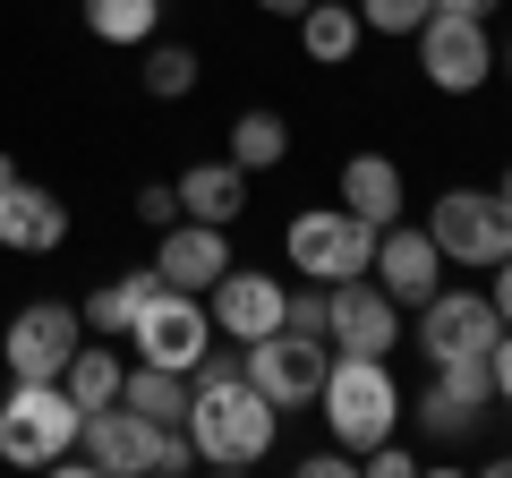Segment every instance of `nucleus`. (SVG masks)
Instances as JSON below:
<instances>
[{
	"mask_svg": "<svg viewBox=\"0 0 512 478\" xmlns=\"http://www.w3.org/2000/svg\"><path fill=\"white\" fill-rule=\"evenodd\" d=\"M0 248L9 257H60L69 248V205L52 188L18 180V163L0 154Z\"/></svg>",
	"mask_w": 512,
	"mask_h": 478,
	"instance_id": "4468645a",
	"label": "nucleus"
},
{
	"mask_svg": "<svg viewBox=\"0 0 512 478\" xmlns=\"http://www.w3.org/2000/svg\"><path fill=\"white\" fill-rule=\"evenodd\" d=\"M171 188H180V214L188 222H222V231H231V222L248 214V171H239L231 154H222V163H188Z\"/></svg>",
	"mask_w": 512,
	"mask_h": 478,
	"instance_id": "6ab92c4d",
	"label": "nucleus"
},
{
	"mask_svg": "<svg viewBox=\"0 0 512 478\" xmlns=\"http://www.w3.org/2000/svg\"><path fill=\"white\" fill-rule=\"evenodd\" d=\"M427 9H444V18H495L504 0H427Z\"/></svg>",
	"mask_w": 512,
	"mask_h": 478,
	"instance_id": "473e14b6",
	"label": "nucleus"
},
{
	"mask_svg": "<svg viewBox=\"0 0 512 478\" xmlns=\"http://www.w3.org/2000/svg\"><path fill=\"white\" fill-rule=\"evenodd\" d=\"M359 9L350 0H316V9H299V52L316 60V69H342L350 52H359Z\"/></svg>",
	"mask_w": 512,
	"mask_h": 478,
	"instance_id": "412c9836",
	"label": "nucleus"
},
{
	"mask_svg": "<svg viewBox=\"0 0 512 478\" xmlns=\"http://www.w3.org/2000/svg\"><path fill=\"white\" fill-rule=\"evenodd\" d=\"M282 308H291V282L256 274V265H231V274L205 291V316H214L222 342H256V333H282Z\"/></svg>",
	"mask_w": 512,
	"mask_h": 478,
	"instance_id": "2eb2a0df",
	"label": "nucleus"
},
{
	"mask_svg": "<svg viewBox=\"0 0 512 478\" xmlns=\"http://www.w3.org/2000/svg\"><path fill=\"white\" fill-rule=\"evenodd\" d=\"M427 239L444 248V265L487 274V265L512 257V205L495 197V188H444V197L427 205Z\"/></svg>",
	"mask_w": 512,
	"mask_h": 478,
	"instance_id": "39448f33",
	"label": "nucleus"
},
{
	"mask_svg": "<svg viewBox=\"0 0 512 478\" xmlns=\"http://www.w3.org/2000/svg\"><path fill=\"white\" fill-rule=\"evenodd\" d=\"M487 274H495V291H487V299H495V316L512 325V257H504V265H487Z\"/></svg>",
	"mask_w": 512,
	"mask_h": 478,
	"instance_id": "72a5a7b5",
	"label": "nucleus"
},
{
	"mask_svg": "<svg viewBox=\"0 0 512 478\" xmlns=\"http://www.w3.org/2000/svg\"><path fill=\"white\" fill-rule=\"evenodd\" d=\"M504 86H512V35H504Z\"/></svg>",
	"mask_w": 512,
	"mask_h": 478,
	"instance_id": "4c0bfd02",
	"label": "nucleus"
},
{
	"mask_svg": "<svg viewBox=\"0 0 512 478\" xmlns=\"http://www.w3.org/2000/svg\"><path fill=\"white\" fill-rule=\"evenodd\" d=\"M325 342L359 350V359H393V350H402V299L384 291L376 274L325 282Z\"/></svg>",
	"mask_w": 512,
	"mask_h": 478,
	"instance_id": "9d476101",
	"label": "nucleus"
},
{
	"mask_svg": "<svg viewBox=\"0 0 512 478\" xmlns=\"http://www.w3.org/2000/svg\"><path fill=\"white\" fill-rule=\"evenodd\" d=\"M359 470H367V478H410V470H419V453L384 436V444H367V453H359Z\"/></svg>",
	"mask_w": 512,
	"mask_h": 478,
	"instance_id": "c85d7f7f",
	"label": "nucleus"
},
{
	"mask_svg": "<svg viewBox=\"0 0 512 478\" xmlns=\"http://www.w3.org/2000/svg\"><path fill=\"white\" fill-rule=\"evenodd\" d=\"M410 410H419V427H427L436 444H470L478 427L495 419V376H487V359H436Z\"/></svg>",
	"mask_w": 512,
	"mask_h": 478,
	"instance_id": "1a4fd4ad",
	"label": "nucleus"
},
{
	"mask_svg": "<svg viewBox=\"0 0 512 478\" xmlns=\"http://www.w3.org/2000/svg\"><path fill=\"white\" fill-rule=\"evenodd\" d=\"M495 197H504V205H512V163H504V180H495Z\"/></svg>",
	"mask_w": 512,
	"mask_h": 478,
	"instance_id": "e433bc0d",
	"label": "nucleus"
},
{
	"mask_svg": "<svg viewBox=\"0 0 512 478\" xmlns=\"http://www.w3.org/2000/svg\"><path fill=\"white\" fill-rule=\"evenodd\" d=\"M188 393H197V385H188L180 368H154V359H137V368L120 376V402L137 410V419H154V427H180L188 419Z\"/></svg>",
	"mask_w": 512,
	"mask_h": 478,
	"instance_id": "aec40b11",
	"label": "nucleus"
},
{
	"mask_svg": "<svg viewBox=\"0 0 512 478\" xmlns=\"http://www.w3.org/2000/svg\"><path fill=\"white\" fill-rule=\"evenodd\" d=\"M282 257H291L299 282H350L376 265V222H359L350 205H308L282 231Z\"/></svg>",
	"mask_w": 512,
	"mask_h": 478,
	"instance_id": "20e7f679",
	"label": "nucleus"
},
{
	"mask_svg": "<svg viewBox=\"0 0 512 478\" xmlns=\"http://www.w3.org/2000/svg\"><path fill=\"white\" fill-rule=\"evenodd\" d=\"M282 325L325 342V282H291V308H282Z\"/></svg>",
	"mask_w": 512,
	"mask_h": 478,
	"instance_id": "cd10ccee",
	"label": "nucleus"
},
{
	"mask_svg": "<svg viewBox=\"0 0 512 478\" xmlns=\"http://www.w3.org/2000/svg\"><path fill=\"white\" fill-rule=\"evenodd\" d=\"M231 163L248 171H274V163H291V120H282V111H239L231 120Z\"/></svg>",
	"mask_w": 512,
	"mask_h": 478,
	"instance_id": "393cba45",
	"label": "nucleus"
},
{
	"mask_svg": "<svg viewBox=\"0 0 512 478\" xmlns=\"http://www.w3.org/2000/svg\"><path fill=\"white\" fill-rule=\"evenodd\" d=\"M120 376H128V359L120 350H94V333L69 350V368H60V393H69L77 410H103V402H120Z\"/></svg>",
	"mask_w": 512,
	"mask_h": 478,
	"instance_id": "b1692460",
	"label": "nucleus"
},
{
	"mask_svg": "<svg viewBox=\"0 0 512 478\" xmlns=\"http://www.w3.org/2000/svg\"><path fill=\"white\" fill-rule=\"evenodd\" d=\"M419 77L436 94H478L495 77V35H487V18H444V9H427V26L419 35Z\"/></svg>",
	"mask_w": 512,
	"mask_h": 478,
	"instance_id": "9b49d317",
	"label": "nucleus"
},
{
	"mask_svg": "<svg viewBox=\"0 0 512 478\" xmlns=\"http://www.w3.org/2000/svg\"><path fill=\"white\" fill-rule=\"evenodd\" d=\"M231 231L222 222H163V239H154V274L171 282V291H214L222 274H231Z\"/></svg>",
	"mask_w": 512,
	"mask_h": 478,
	"instance_id": "dca6fc26",
	"label": "nucleus"
},
{
	"mask_svg": "<svg viewBox=\"0 0 512 478\" xmlns=\"http://www.w3.org/2000/svg\"><path fill=\"white\" fill-rule=\"evenodd\" d=\"M86 410L60 393V376H9V402H0V461L18 470H60V453L77 444Z\"/></svg>",
	"mask_w": 512,
	"mask_h": 478,
	"instance_id": "7ed1b4c3",
	"label": "nucleus"
},
{
	"mask_svg": "<svg viewBox=\"0 0 512 478\" xmlns=\"http://www.w3.org/2000/svg\"><path fill=\"white\" fill-rule=\"evenodd\" d=\"M487 470H495V478H512V453H495V461H487Z\"/></svg>",
	"mask_w": 512,
	"mask_h": 478,
	"instance_id": "c9c22d12",
	"label": "nucleus"
},
{
	"mask_svg": "<svg viewBox=\"0 0 512 478\" xmlns=\"http://www.w3.org/2000/svg\"><path fill=\"white\" fill-rule=\"evenodd\" d=\"M342 470H359V453H342V444H325V453L299 461V478H342Z\"/></svg>",
	"mask_w": 512,
	"mask_h": 478,
	"instance_id": "2f4dec72",
	"label": "nucleus"
},
{
	"mask_svg": "<svg viewBox=\"0 0 512 478\" xmlns=\"http://www.w3.org/2000/svg\"><path fill=\"white\" fill-rule=\"evenodd\" d=\"M342 205L359 222H402L410 214V180H402V163H393V154H350L342 163Z\"/></svg>",
	"mask_w": 512,
	"mask_h": 478,
	"instance_id": "a211bd4d",
	"label": "nucleus"
},
{
	"mask_svg": "<svg viewBox=\"0 0 512 478\" xmlns=\"http://www.w3.org/2000/svg\"><path fill=\"white\" fill-rule=\"evenodd\" d=\"M495 333H504V316H495V299L478 291V282H436V291L419 299V350H427V368H436V359H487Z\"/></svg>",
	"mask_w": 512,
	"mask_h": 478,
	"instance_id": "6e6552de",
	"label": "nucleus"
},
{
	"mask_svg": "<svg viewBox=\"0 0 512 478\" xmlns=\"http://www.w3.org/2000/svg\"><path fill=\"white\" fill-rule=\"evenodd\" d=\"M128 350H137V359H154V368H197L205 350H214V316H205V291H154L146 308L128 316V333H120Z\"/></svg>",
	"mask_w": 512,
	"mask_h": 478,
	"instance_id": "423d86ee",
	"label": "nucleus"
},
{
	"mask_svg": "<svg viewBox=\"0 0 512 478\" xmlns=\"http://www.w3.org/2000/svg\"><path fill=\"white\" fill-rule=\"evenodd\" d=\"M180 427H188V444H197L205 470H256V461L274 453L282 410L248 385V368H239V376H214V385L188 393V419Z\"/></svg>",
	"mask_w": 512,
	"mask_h": 478,
	"instance_id": "f257e3e1",
	"label": "nucleus"
},
{
	"mask_svg": "<svg viewBox=\"0 0 512 478\" xmlns=\"http://www.w3.org/2000/svg\"><path fill=\"white\" fill-rule=\"evenodd\" d=\"M248 9H265V18H299V9H316V0H248Z\"/></svg>",
	"mask_w": 512,
	"mask_h": 478,
	"instance_id": "f704fd0d",
	"label": "nucleus"
},
{
	"mask_svg": "<svg viewBox=\"0 0 512 478\" xmlns=\"http://www.w3.org/2000/svg\"><path fill=\"white\" fill-rule=\"evenodd\" d=\"M367 274L402 299V308H419V299L444 282V248L427 239V222L402 214V222H384V231H376V265H367Z\"/></svg>",
	"mask_w": 512,
	"mask_h": 478,
	"instance_id": "f3484780",
	"label": "nucleus"
},
{
	"mask_svg": "<svg viewBox=\"0 0 512 478\" xmlns=\"http://www.w3.org/2000/svg\"><path fill=\"white\" fill-rule=\"evenodd\" d=\"M137 222H154V231L180 222V188H171V180H146V188H137Z\"/></svg>",
	"mask_w": 512,
	"mask_h": 478,
	"instance_id": "c756f323",
	"label": "nucleus"
},
{
	"mask_svg": "<svg viewBox=\"0 0 512 478\" xmlns=\"http://www.w3.org/2000/svg\"><path fill=\"white\" fill-rule=\"evenodd\" d=\"M487 376H495V402L512 410V325L495 333V350H487Z\"/></svg>",
	"mask_w": 512,
	"mask_h": 478,
	"instance_id": "7c9ffc66",
	"label": "nucleus"
},
{
	"mask_svg": "<svg viewBox=\"0 0 512 478\" xmlns=\"http://www.w3.org/2000/svg\"><path fill=\"white\" fill-rule=\"evenodd\" d=\"M197 77H205V60L188 52V43H163V35L146 43V94H154V103H180V94H197Z\"/></svg>",
	"mask_w": 512,
	"mask_h": 478,
	"instance_id": "a878e982",
	"label": "nucleus"
},
{
	"mask_svg": "<svg viewBox=\"0 0 512 478\" xmlns=\"http://www.w3.org/2000/svg\"><path fill=\"white\" fill-rule=\"evenodd\" d=\"M367 35H419L427 26V0H350Z\"/></svg>",
	"mask_w": 512,
	"mask_h": 478,
	"instance_id": "bb28decb",
	"label": "nucleus"
},
{
	"mask_svg": "<svg viewBox=\"0 0 512 478\" xmlns=\"http://www.w3.org/2000/svg\"><path fill=\"white\" fill-rule=\"evenodd\" d=\"M77 342H86V316L69 299H26L0 333V359H9V376H60Z\"/></svg>",
	"mask_w": 512,
	"mask_h": 478,
	"instance_id": "ddd939ff",
	"label": "nucleus"
},
{
	"mask_svg": "<svg viewBox=\"0 0 512 478\" xmlns=\"http://www.w3.org/2000/svg\"><path fill=\"white\" fill-rule=\"evenodd\" d=\"M86 35L111 52H146L163 35V0H86Z\"/></svg>",
	"mask_w": 512,
	"mask_h": 478,
	"instance_id": "4be33fe9",
	"label": "nucleus"
},
{
	"mask_svg": "<svg viewBox=\"0 0 512 478\" xmlns=\"http://www.w3.org/2000/svg\"><path fill=\"white\" fill-rule=\"evenodd\" d=\"M316 410H325L333 444L342 453H367V444H384L393 427H402V385H393V359H359V350H333L325 385H316Z\"/></svg>",
	"mask_w": 512,
	"mask_h": 478,
	"instance_id": "f03ea898",
	"label": "nucleus"
},
{
	"mask_svg": "<svg viewBox=\"0 0 512 478\" xmlns=\"http://www.w3.org/2000/svg\"><path fill=\"white\" fill-rule=\"evenodd\" d=\"M60 470H94V478H146L154 470V419H137L128 402H103L77 419V444L60 453Z\"/></svg>",
	"mask_w": 512,
	"mask_h": 478,
	"instance_id": "f8f14e48",
	"label": "nucleus"
},
{
	"mask_svg": "<svg viewBox=\"0 0 512 478\" xmlns=\"http://www.w3.org/2000/svg\"><path fill=\"white\" fill-rule=\"evenodd\" d=\"M239 368H248V385L265 393L274 410H308L316 385H325L333 368V342H316V333H256V342H239Z\"/></svg>",
	"mask_w": 512,
	"mask_h": 478,
	"instance_id": "0eeeda50",
	"label": "nucleus"
},
{
	"mask_svg": "<svg viewBox=\"0 0 512 478\" xmlns=\"http://www.w3.org/2000/svg\"><path fill=\"white\" fill-rule=\"evenodd\" d=\"M154 291H163V274H154V265H137V274H111L103 291L86 299V333H94V342H120V333H128V316L146 308Z\"/></svg>",
	"mask_w": 512,
	"mask_h": 478,
	"instance_id": "5701e85b",
	"label": "nucleus"
}]
</instances>
